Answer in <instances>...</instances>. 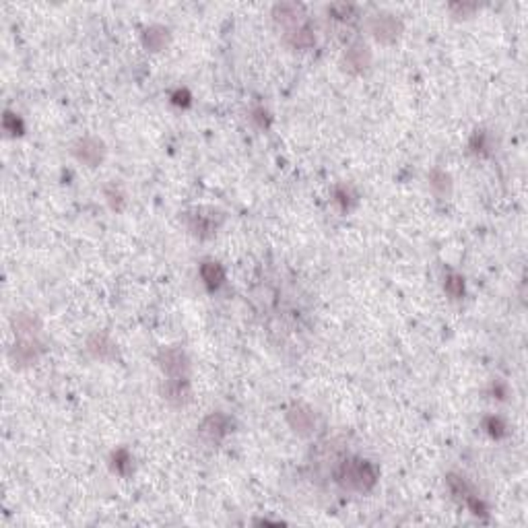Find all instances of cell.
Returning a JSON list of instances; mask_svg holds the SVG:
<instances>
[{
  "label": "cell",
  "instance_id": "ffe728a7",
  "mask_svg": "<svg viewBox=\"0 0 528 528\" xmlns=\"http://www.w3.org/2000/svg\"><path fill=\"white\" fill-rule=\"evenodd\" d=\"M4 130L6 132H10V134H19L21 130H23V124H21V120L15 116V114H4Z\"/></svg>",
  "mask_w": 528,
  "mask_h": 528
},
{
  "label": "cell",
  "instance_id": "603a6c76",
  "mask_svg": "<svg viewBox=\"0 0 528 528\" xmlns=\"http://www.w3.org/2000/svg\"><path fill=\"white\" fill-rule=\"evenodd\" d=\"M174 104H177V106H188V104H190V95H188L186 89L174 93Z\"/></svg>",
  "mask_w": 528,
  "mask_h": 528
},
{
  "label": "cell",
  "instance_id": "4fadbf2b",
  "mask_svg": "<svg viewBox=\"0 0 528 528\" xmlns=\"http://www.w3.org/2000/svg\"><path fill=\"white\" fill-rule=\"evenodd\" d=\"M369 60H371V54H369V48L365 44H353L351 48L347 50V54H345V64L353 72H359V70L367 68Z\"/></svg>",
  "mask_w": 528,
  "mask_h": 528
},
{
  "label": "cell",
  "instance_id": "e0dca14e",
  "mask_svg": "<svg viewBox=\"0 0 528 528\" xmlns=\"http://www.w3.org/2000/svg\"><path fill=\"white\" fill-rule=\"evenodd\" d=\"M444 287H446V294L450 295L452 299H461L465 295V279L461 275H456V273H450L446 277V285Z\"/></svg>",
  "mask_w": 528,
  "mask_h": 528
},
{
  "label": "cell",
  "instance_id": "5bb4252c",
  "mask_svg": "<svg viewBox=\"0 0 528 528\" xmlns=\"http://www.w3.org/2000/svg\"><path fill=\"white\" fill-rule=\"evenodd\" d=\"M200 277H202V281L209 289H217L225 281V271L219 262H202Z\"/></svg>",
  "mask_w": 528,
  "mask_h": 528
},
{
  "label": "cell",
  "instance_id": "44dd1931",
  "mask_svg": "<svg viewBox=\"0 0 528 528\" xmlns=\"http://www.w3.org/2000/svg\"><path fill=\"white\" fill-rule=\"evenodd\" d=\"M353 200H355V196L349 192V188H337V202L341 205L343 211H349Z\"/></svg>",
  "mask_w": 528,
  "mask_h": 528
},
{
  "label": "cell",
  "instance_id": "3957f363",
  "mask_svg": "<svg viewBox=\"0 0 528 528\" xmlns=\"http://www.w3.org/2000/svg\"><path fill=\"white\" fill-rule=\"evenodd\" d=\"M159 365L168 378H188L190 374V359L179 347L163 349L159 353Z\"/></svg>",
  "mask_w": 528,
  "mask_h": 528
},
{
  "label": "cell",
  "instance_id": "ba28073f",
  "mask_svg": "<svg viewBox=\"0 0 528 528\" xmlns=\"http://www.w3.org/2000/svg\"><path fill=\"white\" fill-rule=\"evenodd\" d=\"M287 421H289L291 429L299 435H310L316 427V415L305 405H294L287 411Z\"/></svg>",
  "mask_w": 528,
  "mask_h": 528
},
{
  "label": "cell",
  "instance_id": "8fae6325",
  "mask_svg": "<svg viewBox=\"0 0 528 528\" xmlns=\"http://www.w3.org/2000/svg\"><path fill=\"white\" fill-rule=\"evenodd\" d=\"M301 13H303V8L295 2H281L273 8L275 21L281 23L287 29H294L297 25H301Z\"/></svg>",
  "mask_w": 528,
  "mask_h": 528
},
{
  "label": "cell",
  "instance_id": "277c9868",
  "mask_svg": "<svg viewBox=\"0 0 528 528\" xmlns=\"http://www.w3.org/2000/svg\"><path fill=\"white\" fill-rule=\"evenodd\" d=\"M369 29H371V35L378 40V42H384V44H390L399 38V33L403 31V23L394 17V15H388V13H382V15H376L369 23Z\"/></svg>",
  "mask_w": 528,
  "mask_h": 528
},
{
  "label": "cell",
  "instance_id": "2e32d148",
  "mask_svg": "<svg viewBox=\"0 0 528 528\" xmlns=\"http://www.w3.org/2000/svg\"><path fill=\"white\" fill-rule=\"evenodd\" d=\"M170 42V31L161 25H153L145 31V46L149 50H163L166 44Z\"/></svg>",
  "mask_w": 528,
  "mask_h": 528
},
{
  "label": "cell",
  "instance_id": "6da1fadb",
  "mask_svg": "<svg viewBox=\"0 0 528 528\" xmlns=\"http://www.w3.org/2000/svg\"><path fill=\"white\" fill-rule=\"evenodd\" d=\"M337 481H339V485L343 489L365 493V491H369L376 485L378 470H376V467L369 461L351 458V461H345L339 467V470H337Z\"/></svg>",
  "mask_w": 528,
  "mask_h": 528
},
{
  "label": "cell",
  "instance_id": "9c48e42d",
  "mask_svg": "<svg viewBox=\"0 0 528 528\" xmlns=\"http://www.w3.org/2000/svg\"><path fill=\"white\" fill-rule=\"evenodd\" d=\"M163 394L174 405H186L192 394L188 378H168L166 386H163Z\"/></svg>",
  "mask_w": 528,
  "mask_h": 528
},
{
  "label": "cell",
  "instance_id": "5b68a950",
  "mask_svg": "<svg viewBox=\"0 0 528 528\" xmlns=\"http://www.w3.org/2000/svg\"><path fill=\"white\" fill-rule=\"evenodd\" d=\"M72 153H74V157H77L79 161H83L85 166L95 168V166H99V163L104 161V157H106V147H104V143H102L99 138L87 136V138H81V141L74 145Z\"/></svg>",
  "mask_w": 528,
  "mask_h": 528
},
{
  "label": "cell",
  "instance_id": "52a82bcc",
  "mask_svg": "<svg viewBox=\"0 0 528 528\" xmlns=\"http://www.w3.org/2000/svg\"><path fill=\"white\" fill-rule=\"evenodd\" d=\"M44 351L42 343H38V339H19V343L13 347L10 351V359L17 367H27V365H33L40 355Z\"/></svg>",
  "mask_w": 528,
  "mask_h": 528
},
{
  "label": "cell",
  "instance_id": "8992f818",
  "mask_svg": "<svg viewBox=\"0 0 528 528\" xmlns=\"http://www.w3.org/2000/svg\"><path fill=\"white\" fill-rule=\"evenodd\" d=\"M230 429H232L230 417L223 415V413H213V415H209V417L202 421V425H200V435H202L207 442H211V444H219V442L230 433Z\"/></svg>",
  "mask_w": 528,
  "mask_h": 528
},
{
  "label": "cell",
  "instance_id": "7402d4cb",
  "mask_svg": "<svg viewBox=\"0 0 528 528\" xmlns=\"http://www.w3.org/2000/svg\"><path fill=\"white\" fill-rule=\"evenodd\" d=\"M485 427H487V429H489V433H491V435H495V438L504 435V429H506V425L502 423V419H495V417L487 419Z\"/></svg>",
  "mask_w": 528,
  "mask_h": 528
},
{
  "label": "cell",
  "instance_id": "7c38bea8",
  "mask_svg": "<svg viewBox=\"0 0 528 528\" xmlns=\"http://www.w3.org/2000/svg\"><path fill=\"white\" fill-rule=\"evenodd\" d=\"M87 349H89V353H91L93 357H97V359H102V361L114 359L118 355L116 345H114L112 339H110L108 335H104V333L91 335L89 341H87Z\"/></svg>",
  "mask_w": 528,
  "mask_h": 528
},
{
  "label": "cell",
  "instance_id": "ac0fdd59",
  "mask_svg": "<svg viewBox=\"0 0 528 528\" xmlns=\"http://www.w3.org/2000/svg\"><path fill=\"white\" fill-rule=\"evenodd\" d=\"M112 461H114V469H116L118 474H128L132 470V458H130L128 450H124V448L114 452Z\"/></svg>",
  "mask_w": 528,
  "mask_h": 528
},
{
  "label": "cell",
  "instance_id": "7a4b0ae2",
  "mask_svg": "<svg viewBox=\"0 0 528 528\" xmlns=\"http://www.w3.org/2000/svg\"><path fill=\"white\" fill-rule=\"evenodd\" d=\"M223 215L213 209H198L194 213H188V230L198 237H209L215 234V230L221 225Z\"/></svg>",
  "mask_w": 528,
  "mask_h": 528
},
{
  "label": "cell",
  "instance_id": "9a60e30c",
  "mask_svg": "<svg viewBox=\"0 0 528 528\" xmlns=\"http://www.w3.org/2000/svg\"><path fill=\"white\" fill-rule=\"evenodd\" d=\"M287 42L294 46V48H299V50H303V48H310V46H314V42H316V38H314V31L307 27V25H297L294 29H289V33H287Z\"/></svg>",
  "mask_w": 528,
  "mask_h": 528
},
{
  "label": "cell",
  "instance_id": "d6986e66",
  "mask_svg": "<svg viewBox=\"0 0 528 528\" xmlns=\"http://www.w3.org/2000/svg\"><path fill=\"white\" fill-rule=\"evenodd\" d=\"M429 182H431V188L438 192V194H446V192H450V176L448 174H444V172H440V170H435V172H431V176H429Z\"/></svg>",
  "mask_w": 528,
  "mask_h": 528
},
{
  "label": "cell",
  "instance_id": "30bf717a",
  "mask_svg": "<svg viewBox=\"0 0 528 528\" xmlns=\"http://www.w3.org/2000/svg\"><path fill=\"white\" fill-rule=\"evenodd\" d=\"M13 326L19 339H33L38 337V333L42 330V322L35 314L29 312H21L13 318Z\"/></svg>",
  "mask_w": 528,
  "mask_h": 528
}]
</instances>
